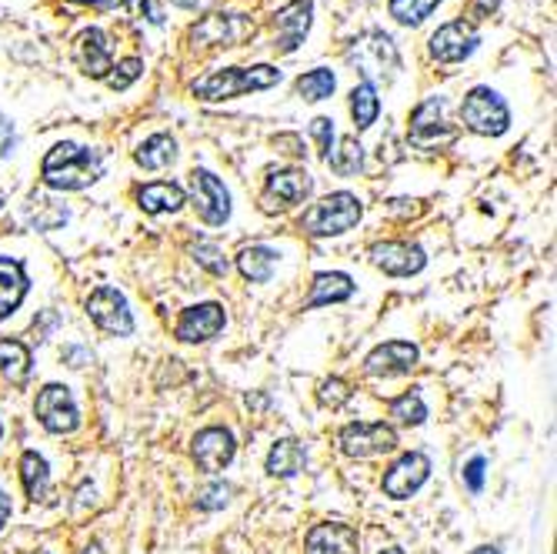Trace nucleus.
Segmentation results:
<instances>
[{
  "label": "nucleus",
  "instance_id": "obj_8",
  "mask_svg": "<svg viewBox=\"0 0 557 554\" xmlns=\"http://www.w3.org/2000/svg\"><path fill=\"white\" fill-rule=\"evenodd\" d=\"M84 311H87V317L94 320V325H98L104 335L130 338V335L137 331L134 314H130V304H127V298H124L114 285H101V288L90 291V298L84 301Z\"/></svg>",
  "mask_w": 557,
  "mask_h": 554
},
{
  "label": "nucleus",
  "instance_id": "obj_35",
  "mask_svg": "<svg viewBox=\"0 0 557 554\" xmlns=\"http://www.w3.org/2000/svg\"><path fill=\"white\" fill-rule=\"evenodd\" d=\"M144 77V61L141 58H124L111 67L107 74V87L114 90V95H124V90L134 84V80H141Z\"/></svg>",
  "mask_w": 557,
  "mask_h": 554
},
{
  "label": "nucleus",
  "instance_id": "obj_34",
  "mask_svg": "<svg viewBox=\"0 0 557 554\" xmlns=\"http://www.w3.org/2000/svg\"><path fill=\"white\" fill-rule=\"evenodd\" d=\"M438 8H441V0H388L391 17L404 27H421Z\"/></svg>",
  "mask_w": 557,
  "mask_h": 554
},
{
  "label": "nucleus",
  "instance_id": "obj_41",
  "mask_svg": "<svg viewBox=\"0 0 557 554\" xmlns=\"http://www.w3.org/2000/svg\"><path fill=\"white\" fill-rule=\"evenodd\" d=\"M497 8H501V0H471V4H468V17H464V21L478 27V24L488 21Z\"/></svg>",
  "mask_w": 557,
  "mask_h": 554
},
{
  "label": "nucleus",
  "instance_id": "obj_45",
  "mask_svg": "<svg viewBox=\"0 0 557 554\" xmlns=\"http://www.w3.org/2000/svg\"><path fill=\"white\" fill-rule=\"evenodd\" d=\"M471 554H504L501 547H494V544H481V547H474Z\"/></svg>",
  "mask_w": 557,
  "mask_h": 554
},
{
  "label": "nucleus",
  "instance_id": "obj_38",
  "mask_svg": "<svg viewBox=\"0 0 557 554\" xmlns=\"http://www.w3.org/2000/svg\"><path fill=\"white\" fill-rule=\"evenodd\" d=\"M230 501V484L224 481H211L198 491V507L201 512H220V507Z\"/></svg>",
  "mask_w": 557,
  "mask_h": 554
},
{
  "label": "nucleus",
  "instance_id": "obj_12",
  "mask_svg": "<svg viewBox=\"0 0 557 554\" xmlns=\"http://www.w3.org/2000/svg\"><path fill=\"white\" fill-rule=\"evenodd\" d=\"M191 201H194L201 224L220 227L230 221V191L224 188V180L217 174H211L207 167L191 171Z\"/></svg>",
  "mask_w": 557,
  "mask_h": 554
},
{
  "label": "nucleus",
  "instance_id": "obj_27",
  "mask_svg": "<svg viewBox=\"0 0 557 554\" xmlns=\"http://www.w3.org/2000/svg\"><path fill=\"white\" fill-rule=\"evenodd\" d=\"M21 484H24V491H27V498L34 504L48 501V494H51V468H48V461H43V454H37V451L21 454Z\"/></svg>",
  "mask_w": 557,
  "mask_h": 554
},
{
  "label": "nucleus",
  "instance_id": "obj_13",
  "mask_svg": "<svg viewBox=\"0 0 557 554\" xmlns=\"http://www.w3.org/2000/svg\"><path fill=\"white\" fill-rule=\"evenodd\" d=\"M431 58L438 64H460V61H468L474 51H478V43H481V30L474 24H468L464 17L457 21H447L441 24L434 34H431Z\"/></svg>",
  "mask_w": 557,
  "mask_h": 554
},
{
  "label": "nucleus",
  "instance_id": "obj_31",
  "mask_svg": "<svg viewBox=\"0 0 557 554\" xmlns=\"http://www.w3.org/2000/svg\"><path fill=\"white\" fill-rule=\"evenodd\" d=\"M388 414H391L397 425H407V428L425 425L428 421V404L421 398V388H410L401 398H391L388 401Z\"/></svg>",
  "mask_w": 557,
  "mask_h": 554
},
{
  "label": "nucleus",
  "instance_id": "obj_4",
  "mask_svg": "<svg viewBox=\"0 0 557 554\" xmlns=\"http://www.w3.org/2000/svg\"><path fill=\"white\" fill-rule=\"evenodd\" d=\"M364 217V204L351 191H334L328 198H320L314 207L304 211L301 230L311 238H341L351 227H357Z\"/></svg>",
  "mask_w": 557,
  "mask_h": 554
},
{
  "label": "nucleus",
  "instance_id": "obj_1",
  "mask_svg": "<svg viewBox=\"0 0 557 554\" xmlns=\"http://www.w3.org/2000/svg\"><path fill=\"white\" fill-rule=\"evenodd\" d=\"M104 174V154L74 141L54 144L40 161V180L51 191H87Z\"/></svg>",
  "mask_w": 557,
  "mask_h": 554
},
{
  "label": "nucleus",
  "instance_id": "obj_37",
  "mask_svg": "<svg viewBox=\"0 0 557 554\" xmlns=\"http://www.w3.org/2000/svg\"><path fill=\"white\" fill-rule=\"evenodd\" d=\"M351 385L344 381V378H328L320 385V391H317V401L324 404V407H331V411H338V407H344L347 401H351Z\"/></svg>",
  "mask_w": 557,
  "mask_h": 554
},
{
  "label": "nucleus",
  "instance_id": "obj_23",
  "mask_svg": "<svg viewBox=\"0 0 557 554\" xmlns=\"http://www.w3.org/2000/svg\"><path fill=\"white\" fill-rule=\"evenodd\" d=\"M183 204H188V194L177 180H151L144 188H137V207L144 214H177Z\"/></svg>",
  "mask_w": 557,
  "mask_h": 554
},
{
  "label": "nucleus",
  "instance_id": "obj_33",
  "mask_svg": "<svg viewBox=\"0 0 557 554\" xmlns=\"http://www.w3.org/2000/svg\"><path fill=\"white\" fill-rule=\"evenodd\" d=\"M324 161L331 164V171H334V174H341V177H354V174L360 171V164H364V148H360L357 137H341L338 148H331V154L324 158Z\"/></svg>",
  "mask_w": 557,
  "mask_h": 554
},
{
  "label": "nucleus",
  "instance_id": "obj_44",
  "mask_svg": "<svg viewBox=\"0 0 557 554\" xmlns=\"http://www.w3.org/2000/svg\"><path fill=\"white\" fill-rule=\"evenodd\" d=\"M174 8H183V11H207L214 0H170Z\"/></svg>",
  "mask_w": 557,
  "mask_h": 554
},
{
  "label": "nucleus",
  "instance_id": "obj_16",
  "mask_svg": "<svg viewBox=\"0 0 557 554\" xmlns=\"http://www.w3.org/2000/svg\"><path fill=\"white\" fill-rule=\"evenodd\" d=\"M227 325V314L217 301H207V304H194V307H183L177 325H174V338L183 341V344H204V341H214Z\"/></svg>",
  "mask_w": 557,
  "mask_h": 554
},
{
  "label": "nucleus",
  "instance_id": "obj_2",
  "mask_svg": "<svg viewBox=\"0 0 557 554\" xmlns=\"http://www.w3.org/2000/svg\"><path fill=\"white\" fill-rule=\"evenodd\" d=\"M281 71L274 64H254V67H220L211 71L198 80H191V95L204 104H220V101H235L254 90H270L281 84Z\"/></svg>",
  "mask_w": 557,
  "mask_h": 554
},
{
  "label": "nucleus",
  "instance_id": "obj_10",
  "mask_svg": "<svg viewBox=\"0 0 557 554\" xmlns=\"http://www.w3.org/2000/svg\"><path fill=\"white\" fill-rule=\"evenodd\" d=\"M338 444L347 457H378L397 451V431L384 421H351L338 431Z\"/></svg>",
  "mask_w": 557,
  "mask_h": 554
},
{
  "label": "nucleus",
  "instance_id": "obj_24",
  "mask_svg": "<svg viewBox=\"0 0 557 554\" xmlns=\"http://www.w3.org/2000/svg\"><path fill=\"white\" fill-rule=\"evenodd\" d=\"M354 294V281L344 270H320L311 281V298L304 301V311L328 307V304H344Z\"/></svg>",
  "mask_w": 557,
  "mask_h": 554
},
{
  "label": "nucleus",
  "instance_id": "obj_6",
  "mask_svg": "<svg viewBox=\"0 0 557 554\" xmlns=\"http://www.w3.org/2000/svg\"><path fill=\"white\" fill-rule=\"evenodd\" d=\"M460 124L474 134H481V137H501L510 127V108L497 90L481 84V87H471L468 95H464Z\"/></svg>",
  "mask_w": 557,
  "mask_h": 554
},
{
  "label": "nucleus",
  "instance_id": "obj_42",
  "mask_svg": "<svg viewBox=\"0 0 557 554\" xmlns=\"http://www.w3.org/2000/svg\"><path fill=\"white\" fill-rule=\"evenodd\" d=\"M74 4H84L90 11H124L130 0H74Z\"/></svg>",
  "mask_w": 557,
  "mask_h": 554
},
{
  "label": "nucleus",
  "instance_id": "obj_32",
  "mask_svg": "<svg viewBox=\"0 0 557 554\" xmlns=\"http://www.w3.org/2000/svg\"><path fill=\"white\" fill-rule=\"evenodd\" d=\"M334 87H338V77H334V71H328V67H314V71H307V74L298 77V95H301V101H307V104L328 101V98L334 95Z\"/></svg>",
  "mask_w": 557,
  "mask_h": 554
},
{
  "label": "nucleus",
  "instance_id": "obj_14",
  "mask_svg": "<svg viewBox=\"0 0 557 554\" xmlns=\"http://www.w3.org/2000/svg\"><path fill=\"white\" fill-rule=\"evenodd\" d=\"M428 478H431V457L421 454V451H407L384 471L381 488H384L388 498L407 501V498H414L417 491L428 484Z\"/></svg>",
  "mask_w": 557,
  "mask_h": 554
},
{
  "label": "nucleus",
  "instance_id": "obj_51",
  "mask_svg": "<svg viewBox=\"0 0 557 554\" xmlns=\"http://www.w3.org/2000/svg\"><path fill=\"white\" fill-rule=\"evenodd\" d=\"M0 438H4V425H0Z\"/></svg>",
  "mask_w": 557,
  "mask_h": 554
},
{
  "label": "nucleus",
  "instance_id": "obj_7",
  "mask_svg": "<svg viewBox=\"0 0 557 554\" xmlns=\"http://www.w3.org/2000/svg\"><path fill=\"white\" fill-rule=\"evenodd\" d=\"M257 34V21L251 14H207L191 24L188 37L194 48H241Z\"/></svg>",
  "mask_w": 557,
  "mask_h": 554
},
{
  "label": "nucleus",
  "instance_id": "obj_25",
  "mask_svg": "<svg viewBox=\"0 0 557 554\" xmlns=\"http://www.w3.org/2000/svg\"><path fill=\"white\" fill-rule=\"evenodd\" d=\"M307 465V448L294 438L277 441L267 454V475L270 478H294Z\"/></svg>",
  "mask_w": 557,
  "mask_h": 554
},
{
  "label": "nucleus",
  "instance_id": "obj_22",
  "mask_svg": "<svg viewBox=\"0 0 557 554\" xmlns=\"http://www.w3.org/2000/svg\"><path fill=\"white\" fill-rule=\"evenodd\" d=\"M27 291H30L27 267L17 257L0 254V320H8L24 304Z\"/></svg>",
  "mask_w": 557,
  "mask_h": 554
},
{
  "label": "nucleus",
  "instance_id": "obj_43",
  "mask_svg": "<svg viewBox=\"0 0 557 554\" xmlns=\"http://www.w3.org/2000/svg\"><path fill=\"white\" fill-rule=\"evenodd\" d=\"M11 515H14V504H11V498L0 491V531H4V525L11 521Z\"/></svg>",
  "mask_w": 557,
  "mask_h": 554
},
{
  "label": "nucleus",
  "instance_id": "obj_50",
  "mask_svg": "<svg viewBox=\"0 0 557 554\" xmlns=\"http://www.w3.org/2000/svg\"><path fill=\"white\" fill-rule=\"evenodd\" d=\"M30 554H51V551H30Z\"/></svg>",
  "mask_w": 557,
  "mask_h": 554
},
{
  "label": "nucleus",
  "instance_id": "obj_49",
  "mask_svg": "<svg viewBox=\"0 0 557 554\" xmlns=\"http://www.w3.org/2000/svg\"><path fill=\"white\" fill-rule=\"evenodd\" d=\"M4 204H8V201H4V194H0V211H4Z\"/></svg>",
  "mask_w": 557,
  "mask_h": 554
},
{
  "label": "nucleus",
  "instance_id": "obj_40",
  "mask_svg": "<svg viewBox=\"0 0 557 554\" xmlns=\"http://www.w3.org/2000/svg\"><path fill=\"white\" fill-rule=\"evenodd\" d=\"M484 468H488V461H484V457H471V461H468V468H464V484H468L474 494L484 488Z\"/></svg>",
  "mask_w": 557,
  "mask_h": 554
},
{
  "label": "nucleus",
  "instance_id": "obj_17",
  "mask_svg": "<svg viewBox=\"0 0 557 554\" xmlns=\"http://www.w3.org/2000/svg\"><path fill=\"white\" fill-rule=\"evenodd\" d=\"M367 257H370V264H375L378 270H384L391 277L421 274L425 264H428L425 248H417L410 241H378V244H370Z\"/></svg>",
  "mask_w": 557,
  "mask_h": 554
},
{
  "label": "nucleus",
  "instance_id": "obj_3",
  "mask_svg": "<svg viewBox=\"0 0 557 554\" xmlns=\"http://www.w3.org/2000/svg\"><path fill=\"white\" fill-rule=\"evenodd\" d=\"M347 64L354 71H360V80L375 84L378 80H394L401 71V54H397V43L391 40V34L370 27L360 37L351 40L347 48Z\"/></svg>",
  "mask_w": 557,
  "mask_h": 554
},
{
  "label": "nucleus",
  "instance_id": "obj_26",
  "mask_svg": "<svg viewBox=\"0 0 557 554\" xmlns=\"http://www.w3.org/2000/svg\"><path fill=\"white\" fill-rule=\"evenodd\" d=\"M177 154H180L177 151V137L167 134V130H157L134 151V161L141 164L144 171H164V167H170L177 161Z\"/></svg>",
  "mask_w": 557,
  "mask_h": 554
},
{
  "label": "nucleus",
  "instance_id": "obj_9",
  "mask_svg": "<svg viewBox=\"0 0 557 554\" xmlns=\"http://www.w3.org/2000/svg\"><path fill=\"white\" fill-rule=\"evenodd\" d=\"M34 414L43 431L51 435H74L80 428V407L67 385H43L34 401Z\"/></svg>",
  "mask_w": 557,
  "mask_h": 554
},
{
  "label": "nucleus",
  "instance_id": "obj_5",
  "mask_svg": "<svg viewBox=\"0 0 557 554\" xmlns=\"http://www.w3.org/2000/svg\"><path fill=\"white\" fill-rule=\"evenodd\" d=\"M407 141L417 151H444L457 141V127L447 121V101L444 98H428L414 108L410 124H407Z\"/></svg>",
  "mask_w": 557,
  "mask_h": 554
},
{
  "label": "nucleus",
  "instance_id": "obj_28",
  "mask_svg": "<svg viewBox=\"0 0 557 554\" xmlns=\"http://www.w3.org/2000/svg\"><path fill=\"white\" fill-rule=\"evenodd\" d=\"M30 348L17 338H0V375H4L11 385H27L30 378Z\"/></svg>",
  "mask_w": 557,
  "mask_h": 554
},
{
  "label": "nucleus",
  "instance_id": "obj_39",
  "mask_svg": "<svg viewBox=\"0 0 557 554\" xmlns=\"http://www.w3.org/2000/svg\"><path fill=\"white\" fill-rule=\"evenodd\" d=\"M311 137L317 141V154L328 158L331 148H334V121L331 117H314L311 121Z\"/></svg>",
  "mask_w": 557,
  "mask_h": 554
},
{
  "label": "nucleus",
  "instance_id": "obj_20",
  "mask_svg": "<svg viewBox=\"0 0 557 554\" xmlns=\"http://www.w3.org/2000/svg\"><path fill=\"white\" fill-rule=\"evenodd\" d=\"M311 21H314V4L311 0H291V4H284L281 11L274 14V27H277V40L274 48L281 54H294L307 30H311Z\"/></svg>",
  "mask_w": 557,
  "mask_h": 554
},
{
  "label": "nucleus",
  "instance_id": "obj_15",
  "mask_svg": "<svg viewBox=\"0 0 557 554\" xmlns=\"http://www.w3.org/2000/svg\"><path fill=\"white\" fill-rule=\"evenodd\" d=\"M74 64L80 67L84 77L90 80H107L111 67H114V54H111V37L101 27H84L74 37V51H71Z\"/></svg>",
  "mask_w": 557,
  "mask_h": 554
},
{
  "label": "nucleus",
  "instance_id": "obj_19",
  "mask_svg": "<svg viewBox=\"0 0 557 554\" xmlns=\"http://www.w3.org/2000/svg\"><path fill=\"white\" fill-rule=\"evenodd\" d=\"M417 344L410 341H384L364 357V372L370 378H401L417 367Z\"/></svg>",
  "mask_w": 557,
  "mask_h": 554
},
{
  "label": "nucleus",
  "instance_id": "obj_46",
  "mask_svg": "<svg viewBox=\"0 0 557 554\" xmlns=\"http://www.w3.org/2000/svg\"><path fill=\"white\" fill-rule=\"evenodd\" d=\"M80 554H104V547H101V541H90Z\"/></svg>",
  "mask_w": 557,
  "mask_h": 554
},
{
  "label": "nucleus",
  "instance_id": "obj_18",
  "mask_svg": "<svg viewBox=\"0 0 557 554\" xmlns=\"http://www.w3.org/2000/svg\"><path fill=\"white\" fill-rule=\"evenodd\" d=\"M191 454H194V461H198V468L201 471H207V475H217V471H224L230 461H235V454H238V441H235V435H230L227 428H204V431H198L194 435V441H191Z\"/></svg>",
  "mask_w": 557,
  "mask_h": 554
},
{
  "label": "nucleus",
  "instance_id": "obj_30",
  "mask_svg": "<svg viewBox=\"0 0 557 554\" xmlns=\"http://www.w3.org/2000/svg\"><path fill=\"white\" fill-rule=\"evenodd\" d=\"M378 114H381V98H378V87L360 80L354 90H351V117H354V127L357 130H367L378 124Z\"/></svg>",
  "mask_w": 557,
  "mask_h": 554
},
{
  "label": "nucleus",
  "instance_id": "obj_21",
  "mask_svg": "<svg viewBox=\"0 0 557 554\" xmlns=\"http://www.w3.org/2000/svg\"><path fill=\"white\" fill-rule=\"evenodd\" d=\"M304 554H360V534L347 521H320L307 531Z\"/></svg>",
  "mask_w": 557,
  "mask_h": 554
},
{
  "label": "nucleus",
  "instance_id": "obj_48",
  "mask_svg": "<svg viewBox=\"0 0 557 554\" xmlns=\"http://www.w3.org/2000/svg\"><path fill=\"white\" fill-rule=\"evenodd\" d=\"M4 127H8V121H4V117H0V134H4Z\"/></svg>",
  "mask_w": 557,
  "mask_h": 554
},
{
  "label": "nucleus",
  "instance_id": "obj_36",
  "mask_svg": "<svg viewBox=\"0 0 557 554\" xmlns=\"http://www.w3.org/2000/svg\"><path fill=\"white\" fill-rule=\"evenodd\" d=\"M191 257H194L207 274H214V277H224V274L230 270V261L224 257V251H220L214 241H198V244L191 248Z\"/></svg>",
  "mask_w": 557,
  "mask_h": 554
},
{
  "label": "nucleus",
  "instance_id": "obj_29",
  "mask_svg": "<svg viewBox=\"0 0 557 554\" xmlns=\"http://www.w3.org/2000/svg\"><path fill=\"white\" fill-rule=\"evenodd\" d=\"M277 254L274 248H267V244H251V248H244L241 254H238V267H241V274H244V281H251V285H267L270 277H274V267H277Z\"/></svg>",
  "mask_w": 557,
  "mask_h": 554
},
{
  "label": "nucleus",
  "instance_id": "obj_11",
  "mask_svg": "<svg viewBox=\"0 0 557 554\" xmlns=\"http://www.w3.org/2000/svg\"><path fill=\"white\" fill-rule=\"evenodd\" d=\"M314 191V177L307 171H298V167H284V171H270L267 180H264V198H261V207L267 214H277V211H288V207H298L311 198Z\"/></svg>",
  "mask_w": 557,
  "mask_h": 554
},
{
  "label": "nucleus",
  "instance_id": "obj_47",
  "mask_svg": "<svg viewBox=\"0 0 557 554\" xmlns=\"http://www.w3.org/2000/svg\"><path fill=\"white\" fill-rule=\"evenodd\" d=\"M381 554H404V547H384Z\"/></svg>",
  "mask_w": 557,
  "mask_h": 554
}]
</instances>
